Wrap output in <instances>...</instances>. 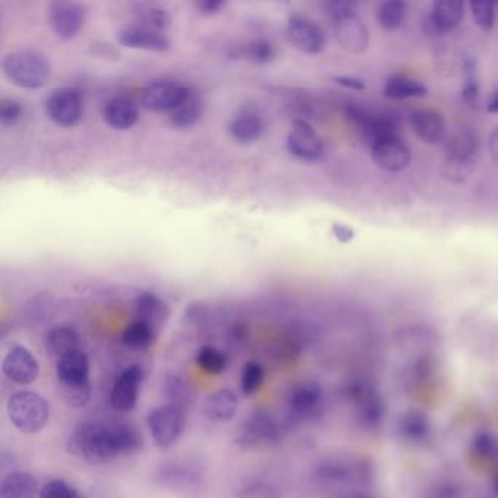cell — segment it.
<instances>
[{"mask_svg":"<svg viewBox=\"0 0 498 498\" xmlns=\"http://www.w3.org/2000/svg\"><path fill=\"white\" fill-rule=\"evenodd\" d=\"M332 234L336 240L342 244L351 243L355 237L354 229H351L350 226H345V224H333Z\"/></svg>","mask_w":498,"mask_h":498,"instance_id":"48","label":"cell"},{"mask_svg":"<svg viewBox=\"0 0 498 498\" xmlns=\"http://www.w3.org/2000/svg\"><path fill=\"white\" fill-rule=\"evenodd\" d=\"M493 490L498 495V471L495 473L494 480H493Z\"/></svg>","mask_w":498,"mask_h":498,"instance_id":"51","label":"cell"},{"mask_svg":"<svg viewBox=\"0 0 498 498\" xmlns=\"http://www.w3.org/2000/svg\"><path fill=\"white\" fill-rule=\"evenodd\" d=\"M4 74L14 86L24 89H38L50 78L52 66L43 53L23 48L5 56Z\"/></svg>","mask_w":498,"mask_h":498,"instance_id":"3","label":"cell"},{"mask_svg":"<svg viewBox=\"0 0 498 498\" xmlns=\"http://www.w3.org/2000/svg\"><path fill=\"white\" fill-rule=\"evenodd\" d=\"M333 82L343 88L352 89V91L366 89L364 79L357 78V76H343L342 75V76H335Z\"/></svg>","mask_w":498,"mask_h":498,"instance_id":"47","label":"cell"},{"mask_svg":"<svg viewBox=\"0 0 498 498\" xmlns=\"http://www.w3.org/2000/svg\"><path fill=\"white\" fill-rule=\"evenodd\" d=\"M137 25L147 26V28L159 31V33H166L170 28L171 16L166 9L152 6V8H147L140 12V19Z\"/></svg>","mask_w":498,"mask_h":498,"instance_id":"40","label":"cell"},{"mask_svg":"<svg viewBox=\"0 0 498 498\" xmlns=\"http://www.w3.org/2000/svg\"><path fill=\"white\" fill-rule=\"evenodd\" d=\"M487 111L491 115H498V91L490 97L487 103Z\"/></svg>","mask_w":498,"mask_h":498,"instance_id":"50","label":"cell"},{"mask_svg":"<svg viewBox=\"0 0 498 498\" xmlns=\"http://www.w3.org/2000/svg\"><path fill=\"white\" fill-rule=\"evenodd\" d=\"M170 122L178 129H188L199 122L203 115V100L195 89L188 93L185 100L178 104V107L168 113Z\"/></svg>","mask_w":498,"mask_h":498,"instance_id":"31","label":"cell"},{"mask_svg":"<svg viewBox=\"0 0 498 498\" xmlns=\"http://www.w3.org/2000/svg\"><path fill=\"white\" fill-rule=\"evenodd\" d=\"M429 94L421 82L405 76V75H393L386 81L384 96L391 100H408V98H422Z\"/></svg>","mask_w":498,"mask_h":498,"instance_id":"32","label":"cell"},{"mask_svg":"<svg viewBox=\"0 0 498 498\" xmlns=\"http://www.w3.org/2000/svg\"><path fill=\"white\" fill-rule=\"evenodd\" d=\"M473 452L476 458L491 461L498 456V440L491 432L476 434L473 442Z\"/></svg>","mask_w":498,"mask_h":498,"instance_id":"41","label":"cell"},{"mask_svg":"<svg viewBox=\"0 0 498 498\" xmlns=\"http://www.w3.org/2000/svg\"><path fill=\"white\" fill-rule=\"evenodd\" d=\"M233 56L249 60V62L258 63V65H266L275 59L277 52L268 41H255L251 45L239 48Z\"/></svg>","mask_w":498,"mask_h":498,"instance_id":"38","label":"cell"},{"mask_svg":"<svg viewBox=\"0 0 498 498\" xmlns=\"http://www.w3.org/2000/svg\"><path fill=\"white\" fill-rule=\"evenodd\" d=\"M488 151H490L491 157L498 161V127L488 137Z\"/></svg>","mask_w":498,"mask_h":498,"instance_id":"49","label":"cell"},{"mask_svg":"<svg viewBox=\"0 0 498 498\" xmlns=\"http://www.w3.org/2000/svg\"><path fill=\"white\" fill-rule=\"evenodd\" d=\"M345 115L351 125L359 130L370 148L381 140L401 137L398 122L391 116L370 108L362 107L361 104H348Z\"/></svg>","mask_w":498,"mask_h":498,"instance_id":"6","label":"cell"},{"mask_svg":"<svg viewBox=\"0 0 498 498\" xmlns=\"http://www.w3.org/2000/svg\"><path fill=\"white\" fill-rule=\"evenodd\" d=\"M282 439L279 422L270 413H253L243 421L237 432V443L244 449L260 451L275 447Z\"/></svg>","mask_w":498,"mask_h":498,"instance_id":"9","label":"cell"},{"mask_svg":"<svg viewBox=\"0 0 498 498\" xmlns=\"http://www.w3.org/2000/svg\"><path fill=\"white\" fill-rule=\"evenodd\" d=\"M48 21L57 37L72 40L86 23V11L76 2H52L48 6Z\"/></svg>","mask_w":498,"mask_h":498,"instance_id":"17","label":"cell"},{"mask_svg":"<svg viewBox=\"0 0 498 498\" xmlns=\"http://www.w3.org/2000/svg\"><path fill=\"white\" fill-rule=\"evenodd\" d=\"M371 158L374 164L388 173H401L410 167L412 154L402 137L381 140L371 147Z\"/></svg>","mask_w":498,"mask_h":498,"instance_id":"19","label":"cell"},{"mask_svg":"<svg viewBox=\"0 0 498 498\" xmlns=\"http://www.w3.org/2000/svg\"><path fill=\"white\" fill-rule=\"evenodd\" d=\"M480 156V139L473 130H461L447 140L442 176L451 183H463L473 173Z\"/></svg>","mask_w":498,"mask_h":498,"instance_id":"4","label":"cell"},{"mask_svg":"<svg viewBox=\"0 0 498 498\" xmlns=\"http://www.w3.org/2000/svg\"><path fill=\"white\" fill-rule=\"evenodd\" d=\"M67 452L93 463L106 465L116 459L139 453L144 437L129 424L82 422L67 437Z\"/></svg>","mask_w":498,"mask_h":498,"instance_id":"1","label":"cell"},{"mask_svg":"<svg viewBox=\"0 0 498 498\" xmlns=\"http://www.w3.org/2000/svg\"><path fill=\"white\" fill-rule=\"evenodd\" d=\"M325 408V395L318 381H303L290 391L287 399L289 420L294 424L313 422L321 417Z\"/></svg>","mask_w":498,"mask_h":498,"instance_id":"8","label":"cell"},{"mask_svg":"<svg viewBox=\"0 0 498 498\" xmlns=\"http://www.w3.org/2000/svg\"><path fill=\"white\" fill-rule=\"evenodd\" d=\"M145 379V371L142 367L130 366L116 379L111 389V405L118 412H130L137 408L139 398V388Z\"/></svg>","mask_w":498,"mask_h":498,"instance_id":"18","label":"cell"},{"mask_svg":"<svg viewBox=\"0 0 498 498\" xmlns=\"http://www.w3.org/2000/svg\"><path fill=\"white\" fill-rule=\"evenodd\" d=\"M63 401L72 408H84L91 399V384L78 388L62 389Z\"/></svg>","mask_w":498,"mask_h":498,"instance_id":"45","label":"cell"},{"mask_svg":"<svg viewBox=\"0 0 498 498\" xmlns=\"http://www.w3.org/2000/svg\"><path fill=\"white\" fill-rule=\"evenodd\" d=\"M2 371L12 383L30 386L40 377V362L28 348L16 345L5 355Z\"/></svg>","mask_w":498,"mask_h":498,"instance_id":"15","label":"cell"},{"mask_svg":"<svg viewBox=\"0 0 498 498\" xmlns=\"http://www.w3.org/2000/svg\"><path fill=\"white\" fill-rule=\"evenodd\" d=\"M6 411L12 424L25 434L45 430L50 421V403L37 391H16L9 398Z\"/></svg>","mask_w":498,"mask_h":498,"instance_id":"5","label":"cell"},{"mask_svg":"<svg viewBox=\"0 0 498 498\" xmlns=\"http://www.w3.org/2000/svg\"><path fill=\"white\" fill-rule=\"evenodd\" d=\"M352 402L357 403V417L362 427L373 430L381 425L386 415V405L373 388L367 389Z\"/></svg>","mask_w":498,"mask_h":498,"instance_id":"27","label":"cell"},{"mask_svg":"<svg viewBox=\"0 0 498 498\" xmlns=\"http://www.w3.org/2000/svg\"><path fill=\"white\" fill-rule=\"evenodd\" d=\"M326 15L332 25L336 41L347 52L361 55L370 47V33L354 2H329Z\"/></svg>","mask_w":498,"mask_h":498,"instance_id":"2","label":"cell"},{"mask_svg":"<svg viewBox=\"0 0 498 498\" xmlns=\"http://www.w3.org/2000/svg\"><path fill=\"white\" fill-rule=\"evenodd\" d=\"M205 476V469L198 461L173 459L166 461L157 468L156 481L159 485L171 490H190L199 487Z\"/></svg>","mask_w":498,"mask_h":498,"instance_id":"10","label":"cell"},{"mask_svg":"<svg viewBox=\"0 0 498 498\" xmlns=\"http://www.w3.org/2000/svg\"><path fill=\"white\" fill-rule=\"evenodd\" d=\"M465 16V4L461 0H439L432 4L430 15L422 23L425 36L439 38L461 25Z\"/></svg>","mask_w":498,"mask_h":498,"instance_id":"12","label":"cell"},{"mask_svg":"<svg viewBox=\"0 0 498 498\" xmlns=\"http://www.w3.org/2000/svg\"><path fill=\"white\" fill-rule=\"evenodd\" d=\"M37 493V478L30 473H9L0 485V498H36Z\"/></svg>","mask_w":498,"mask_h":498,"instance_id":"29","label":"cell"},{"mask_svg":"<svg viewBox=\"0 0 498 498\" xmlns=\"http://www.w3.org/2000/svg\"><path fill=\"white\" fill-rule=\"evenodd\" d=\"M287 147L292 156L306 163H316L325 156V142L306 120L294 122Z\"/></svg>","mask_w":498,"mask_h":498,"instance_id":"14","label":"cell"},{"mask_svg":"<svg viewBox=\"0 0 498 498\" xmlns=\"http://www.w3.org/2000/svg\"><path fill=\"white\" fill-rule=\"evenodd\" d=\"M196 366L202 370L203 373L209 376H219L224 373L229 367L227 355L212 345H203L195 355Z\"/></svg>","mask_w":498,"mask_h":498,"instance_id":"35","label":"cell"},{"mask_svg":"<svg viewBox=\"0 0 498 498\" xmlns=\"http://www.w3.org/2000/svg\"><path fill=\"white\" fill-rule=\"evenodd\" d=\"M46 113L53 123L62 127L78 125L84 115L81 94L74 88L56 89L46 101Z\"/></svg>","mask_w":498,"mask_h":498,"instance_id":"11","label":"cell"},{"mask_svg":"<svg viewBox=\"0 0 498 498\" xmlns=\"http://www.w3.org/2000/svg\"><path fill=\"white\" fill-rule=\"evenodd\" d=\"M104 122L116 130L132 129L139 118L137 104L125 97H115L103 108Z\"/></svg>","mask_w":498,"mask_h":498,"instance_id":"26","label":"cell"},{"mask_svg":"<svg viewBox=\"0 0 498 498\" xmlns=\"http://www.w3.org/2000/svg\"><path fill=\"white\" fill-rule=\"evenodd\" d=\"M432 421L420 410H410L399 417L396 424L398 436L410 444H422L432 436Z\"/></svg>","mask_w":498,"mask_h":498,"instance_id":"23","label":"cell"},{"mask_svg":"<svg viewBox=\"0 0 498 498\" xmlns=\"http://www.w3.org/2000/svg\"><path fill=\"white\" fill-rule=\"evenodd\" d=\"M192 88L178 82L157 81L149 84L140 94V104L149 111L170 113L185 100Z\"/></svg>","mask_w":498,"mask_h":498,"instance_id":"13","label":"cell"},{"mask_svg":"<svg viewBox=\"0 0 498 498\" xmlns=\"http://www.w3.org/2000/svg\"><path fill=\"white\" fill-rule=\"evenodd\" d=\"M377 24L386 31H395L403 25L408 16V4L402 0H388L377 8Z\"/></svg>","mask_w":498,"mask_h":498,"instance_id":"34","label":"cell"},{"mask_svg":"<svg viewBox=\"0 0 498 498\" xmlns=\"http://www.w3.org/2000/svg\"><path fill=\"white\" fill-rule=\"evenodd\" d=\"M411 126L422 142L437 145L446 139V123L443 116L434 110H417L411 113Z\"/></svg>","mask_w":498,"mask_h":498,"instance_id":"22","label":"cell"},{"mask_svg":"<svg viewBox=\"0 0 498 498\" xmlns=\"http://www.w3.org/2000/svg\"><path fill=\"white\" fill-rule=\"evenodd\" d=\"M56 377L62 389L91 384L88 355L82 350L72 351L69 354L63 355L56 362Z\"/></svg>","mask_w":498,"mask_h":498,"instance_id":"20","label":"cell"},{"mask_svg":"<svg viewBox=\"0 0 498 498\" xmlns=\"http://www.w3.org/2000/svg\"><path fill=\"white\" fill-rule=\"evenodd\" d=\"M266 123L263 117L256 113H243L234 117L229 125V132L239 144H253L262 137Z\"/></svg>","mask_w":498,"mask_h":498,"instance_id":"28","label":"cell"},{"mask_svg":"<svg viewBox=\"0 0 498 498\" xmlns=\"http://www.w3.org/2000/svg\"><path fill=\"white\" fill-rule=\"evenodd\" d=\"M287 36L291 45L306 55H319L326 46L323 28L306 16H291L287 24Z\"/></svg>","mask_w":498,"mask_h":498,"instance_id":"16","label":"cell"},{"mask_svg":"<svg viewBox=\"0 0 498 498\" xmlns=\"http://www.w3.org/2000/svg\"><path fill=\"white\" fill-rule=\"evenodd\" d=\"M195 6L202 15L210 16L224 11L227 4L222 0H202V2H196Z\"/></svg>","mask_w":498,"mask_h":498,"instance_id":"46","label":"cell"},{"mask_svg":"<svg viewBox=\"0 0 498 498\" xmlns=\"http://www.w3.org/2000/svg\"><path fill=\"white\" fill-rule=\"evenodd\" d=\"M480 96V78L478 65L473 57H465L462 62V97L468 103H473Z\"/></svg>","mask_w":498,"mask_h":498,"instance_id":"37","label":"cell"},{"mask_svg":"<svg viewBox=\"0 0 498 498\" xmlns=\"http://www.w3.org/2000/svg\"><path fill=\"white\" fill-rule=\"evenodd\" d=\"M186 411L180 406L164 405L157 406L147 418L149 434L154 443L161 451H168L178 443L186 430Z\"/></svg>","mask_w":498,"mask_h":498,"instance_id":"7","label":"cell"},{"mask_svg":"<svg viewBox=\"0 0 498 498\" xmlns=\"http://www.w3.org/2000/svg\"><path fill=\"white\" fill-rule=\"evenodd\" d=\"M118 41L125 47L147 52H167L171 46L166 33H159L142 25L127 26L118 34Z\"/></svg>","mask_w":498,"mask_h":498,"instance_id":"21","label":"cell"},{"mask_svg":"<svg viewBox=\"0 0 498 498\" xmlns=\"http://www.w3.org/2000/svg\"><path fill=\"white\" fill-rule=\"evenodd\" d=\"M156 329L147 325L144 321L137 320L125 329L122 340L126 348L137 351V352H142V351L149 350L152 347V343L156 340Z\"/></svg>","mask_w":498,"mask_h":498,"instance_id":"33","label":"cell"},{"mask_svg":"<svg viewBox=\"0 0 498 498\" xmlns=\"http://www.w3.org/2000/svg\"><path fill=\"white\" fill-rule=\"evenodd\" d=\"M473 12V21L483 31H490L494 28L495 5L491 2H473L469 5Z\"/></svg>","mask_w":498,"mask_h":498,"instance_id":"42","label":"cell"},{"mask_svg":"<svg viewBox=\"0 0 498 498\" xmlns=\"http://www.w3.org/2000/svg\"><path fill=\"white\" fill-rule=\"evenodd\" d=\"M23 107L18 101L12 98H4L0 101V125L4 127H12L21 120Z\"/></svg>","mask_w":498,"mask_h":498,"instance_id":"44","label":"cell"},{"mask_svg":"<svg viewBox=\"0 0 498 498\" xmlns=\"http://www.w3.org/2000/svg\"><path fill=\"white\" fill-rule=\"evenodd\" d=\"M135 314L137 316V320L144 321L158 332L170 319L171 311L166 301L156 294L142 292L135 300Z\"/></svg>","mask_w":498,"mask_h":498,"instance_id":"25","label":"cell"},{"mask_svg":"<svg viewBox=\"0 0 498 498\" xmlns=\"http://www.w3.org/2000/svg\"><path fill=\"white\" fill-rule=\"evenodd\" d=\"M265 381V369L258 361H248L241 371L240 388L244 396H255Z\"/></svg>","mask_w":498,"mask_h":498,"instance_id":"39","label":"cell"},{"mask_svg":"<svg viewBox=\"0 0 498 498\" xmlns=\"http://www.w3.org/2000/svg\"><path fill=\"white\" fill-rule=\"evenodd\" d=\"M161 395L164 396L167 403L185 408L186 403L190 401L192 391L183 377L178 374H167L161 383Z\"/></svg>","mask_w":498,"mask_h":498,"instance_id":"36","label":"cell"},{"mask_svg":"<svg viewBox=\"0 0 498 498\" xmlns=\"http://www.w3.org/2000/svg\"><path fill=\"white\" fill-rule=\"evenodd\" d=\"M240 401L231 389H219L203 402V413L214 422H229L239 412Z\"/></svg>","mask_w":498,"mask_h":498,"instance_id":"24","label":"cell"},{"mask_svg":"<svg viewBox=\"0 0 498 498\" xmlns=\"http://www.w3.org/2000/svg\"><path fill=\"white\" fill-rule=\"evenodd\" d=\"M46 350L52 357L59 360L72 351L81 350V338L69 326H56L46 336Z\"/></svg>","mask_w":498,"mask_h":498,"instance_id":"30","label":"cell"},{"mask_svg":"<svg viewBox=\"0 0 498 498\" xmlns=\"http://www.w3.org/2000/svg\"><path fill=\"white\" fill-rule=\"evenodd\" d=\"M40 498H86L65 480H52L41 488Z\"/></svg>","mask_w":498,"mask_h":498,"instance_id":"43","label":"cell"}]
</instances>
